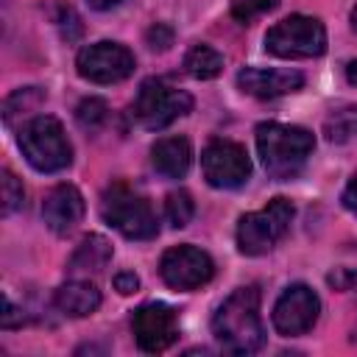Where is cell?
Listing matches in <instances>:
<instances>
[{"mask_svg": "<svg viewBox=\"0 0 357 357\" xmlns=\"http://www.w3.org/2000/svg\"><path fill=\"white\" fill-rule=\"evenodd\" d=\"M109 259H112L109 240L100 237V234H89V237L81 240V245L70 257L67 271L73 276H95V273H103V268L109 265Z\"/></svg>", "mask_w": 357, "mask_h": 357, "instance_id": "e0dca14e", "label": "cell"}, {"mask_svg": "<svg viewBox=\"0 0 357 357\" xmlns=\"http://www.w3.org/2000/svg\"><path fill=\"white\" fill-rule=\"evenodd\" d=\"M321 301L307 284H290L273 304V326L279 335H304L318 321Z\"/></svg>", "mask_w": 357, "mask_h": 357, "instance_id": "8fae6325", "label": "cell"}, {"mask_svg": "<svg viewBox=\"0 0 357 357\" xmlns=\"http://www.w3.org/2000/svg\"><path fill=\"white\" fill-rule=\"evenodd\" d=\"M114 287H117V293L128 296V293H137L139 279H137L131 271H123V273H117V276H114Z\"/></svg>", "mask_w": 357, "mask_h": 357, "instance_id": "484cf974", "label": "cell"}, {"mask_svg": "<svg viewBox=\"0 0 357 357\" xmlns=\"http://www.w3.org/2000/svg\"><path fill=\"white\" fill-rule=\"evenodd\" d=\"M134 53L117 42H95L78 50V75L92 84H117L134 73Z\"/></svg>", "mask_w": 357, "mask_h": 357, "instance_id": "ba28073f", "label": "cell"}, {"mask_svg": "<svg viewBox=\"0 0 357 357\" xmlns=\"http://www.w3.org/2000/svg\"><path fill=\"white\" fill-rule=\"evenodd\" d=\"M53 304L64 315L84 318V315H89V312H95L100 307V290L89 279H73V282H67V284H61L56 290Z\"/></svg>", "mask_w": 357, "mask_h": 357, "instance_id": "2e32d148", "label": "cell"}, {"mask_svg": "<svg viewBox=\"0 0 357 357\" xmlns=\"http://www.w3.org/2000/svg\"><path fill=\"white\" fill-rule=\"evenodd\" d=\"M92 8H98V11H106V8H114L120 0H86Z\"/></svg>", "mask_w": 357, "mask_h": 357, "instance_id": "f1b7e54d", "label": "cell"}, {"mask_svg": "<svg viewBox=\"0 0 357 357\" xmlns=\"http://www.w3.org/2000/svg\"><path fill=\"white\" fill-rule=\"evenodd\" d=\"M343 206L357 215V173L351 176V181H349L346 190H343Z\"/></svg>", "mask_w": 357, "mask_h": 357, "instance_id": "83f0119b", "label": "cell"}, {"mask_svg": "<svg viewBox=\"0 0 357 357\" xmlns=\"http://www.w3.org/2000/svg\"><path fill=\"white\" fill-rule=\"evenodd\" d=\"M351 25L357 28V6H354V11H351Z\"/></svg>", "mask_w": 357, "mask_h": 357, "instance_id": "4dcf8cb0", "label": "cell"}, {"mask_svg": "<svg viewBox=\"0 0 357 357\" xmlns=\"http://www.w3.org/2000/svg\"><path fill=\"white\" fill-rule=\"evenodd\" d=\"M3 310H6V312H3V318H0V326H3V329H11V326H17V324H22V321H25V315H22V312H20L8 298L3 301Z\"/></svg>", "mask_w": 357, "mask_h": 357, "instance_id": "4316f807", "label": "cell"}, {"mask_svg": "<svg viewBox=\"0 0 357 357\" xmlns=\"http://www.w3.org/2000/svg\"><path fill=\"white\" fill-rule=\"evenodd\" d=\"M20 151L28 159V165L36 167L39 173H56L73 162L70 139H67L61 123L50 114H39L22 126Z\"/></svg>", "mask_w": 357, "mask_h": 357, "instance_id": "277c9868", "label": "cell"}, {"mask_svg": "<svg viewBox=\"0 0 357 357\" xmlns=\"http://www.w3.org/2000/svg\"><path fill=\"white\" fill-rule=\"evenodd\" d=\"M75 120L84 128H98L106 120V103L100 98H84L78 103V109H75Z\"/></svg>", "mask_w": 357, "mask_h": 357, "instance_id": "7402d4cb", "label": "cell"}, {"mask_svg": "<svg viewBox=\"0 0 357 357\" xmlns=\"http://www.w3.org/2000/svg\"><path fill=\"white\" fill-rule=\"evenodd\" d=\"M131 329H134V337L139 343L142 351L148 354H159L165 351L176 337H178V321H176V312L167 307V304H142L139 310H134L131 315Z\"/></svg>", "mask_w": 357, "mask_h": 357, "instance_id": "7c38bea8", "label": "cell"}, {"mask_svg": "<svg viewBox=\"0 0 357 357\" xmlns=\"http://www.w3.org/2000/svg\"><path fill=\"white\" fill-rule=\"evenodd\" d=\"M100 215L112 229H117L128 240H151L159 231V223L148 198H142L123 181H114L112 187L103 190Z\"/></svg>", "mask_w": 357, "mask_h": 357, "instance_id": "3957f363", "label": "cell"}, {"mask_svg": "<svg viewBox=\"0 0 357 357\" xmlns=\"http://www.w3.org/2000/svg\"><path fill=\"white\" fill-rule=\"evenodd\" d=\"M293 220V204L287 198H273L262 209L248 212L237 223V248L248 257L268 254L287 231Z\"/></svg>", "mask_w": 357, "mask_h": 357, "instance_id": "5b68a950", "label": "cell"}, {"mask_svg": "<svg viewBox=\"0 0 357 357\" xmlns=\"http://www.w3.org/2000/svg\"><path fill=\"white\" fill-rule=\"evenodd\" d=\"M0 190H3V215H11L22 206V184L17 181V176L11 170H3V178H0Z\"/></svg>", "mask_w": 357, "mask_h": 357, "instance_id": "603a6c76", "label": "cell"}, {"mask_svg": "<svg viewBox=\"0 0 357 357\" xmlns=\"http://www.w3.org/2000/svg\"><path fill=\"white\" fill-rule=\"evenodd\" d=\"M145 42H148V47H151V50H167V47L173 45V28H170V25H165V22H156V25H151V28H148Z\"/></svg>", "mask_w": 357, "mask_h": 357, "instance_id": "d4e9b609", "label": "cell"}, {"mask_svg": "<svg viewBox=\"0 0 357 357\" xmlns=\"http://www.w3.org/2000/svg\"><path fill=\"white\" fill-rule=\"evenodd\" d=\"M42 100H45V92H42L39 86H25V89L11 92V95L6 98V103H3V120H6V123H14L20 114L33 112Z\"/></svg>", "mask_w": 357, "mask_h": 357, "instance_id": "ffe728a7", "label": "cell"}, {"mask_svg": "<svg viewBox=\"0 0 357 357\" xmlns=\"http://www.w3.org/2000/svg\"><path fill=\"white\" fill-rule=\"evenodd\" d=\"M42 218L50 231L70 234L84 218V195L73 184L53 187L42 201Z\"/></svg>", "mask_w": 357, "mask_h": 357, "instance_id": "5bb4252c", "label": "cell"}, {"mask_svg": "<svg viewBox=\"0 0 357 357\" xmlns=\"http://www.w3.org/2000/svg\"><path fill=\"white\" fill-rule=\"evenodd\" d=\"M237 86L254 98H282L298 92L304 86V75L298 70H268V67H245L237 73Z\"/></svg>", "mask_w": 357, "mask_h": 357, "instance_id": "4fadbf2b", "label": "cell"}, {"mask_svg": "<svg viewBox=\"0 0 357 357\" xmlns=\"http://www.w3.org/2000/svg\"><path fill=\"white\" fill-rule=\"evenodd\" d=\"M184 70L192 78H201V81L215 78L223 70V56L209 45H192L187 50V56H184Z\"/></svg>", "mask_w": 357, "mask_h": 357, "instance_id": "ac0fdd59", "label": "cell"}, {"mask_svg": "<svg viewBox=\"0 0 357 357\" xmlns=\"http://www.w3.org/2000/svg\"><path fill=\"white\" fill-rule=\"evenodd\" d=\"M346 78H349V81H351V84L357 86V59L346 64Z\"/></svg>", "mask_w": 357, "mask_h": 357, "instance_id": "f546056e", "label": "cell"}, {"mask_svg": "<svg viewBox=\"0 0 357 357\" xmlns=\"http://www.w3.org/2000/svg\"><path fill=\"white\" fill-rule=\"evenodd\" d=\"M315 148V137L301 126H284V123H259L257 126V151L262 159V167L273 178H293L307 156Z\"/></svg>", "mask_w": 357, "mask_h": 357, "instance_id": "7a4b0ae2", "label": "cell"}, {"mask_svg": "<svg viewBox=\"0 0 357 357\" xmlns=\"http://www.w3.org/2000/svg\"><path fill=\"white\" fill-rule=\"evenodd\" d=\"M279 6V0H231V14L240 22H248L254 14L259 11H273Z\"/></svg>", "mask_w": 357, "mask_h": 357, "instance_id": "cb8c5ba5", "label": "cell"}, {"mask_svg": "<svg viewBox=\"0 0 357 357\" xmlns=\"http://www.w3.org/2000/svg\"><path fill=\"white\" fill-rule=\"evenodd\" d=\"M265 50L282 59H312L326 50V31L321 20L293 14L268 28L265 33Z\"/></svg>", "mask_w": 357, "mask_h": 357, "instance_id": "8992f818", "label": "cell"}, {"mask_svg": "<svg viewBox=\"0 0 357 357\" xmlns=\"http://www.w3.org/2000/svg\"><path fill=\"white\" fill-rule=\"evenodd\" d=\"M190 162H192V148L187 137H162L151 148V165L165 178H181L190 170Z\"/></svg>", "mask_w": 357, "mask_h": 357, "instance_id": "9a60e30c", "label": "cell"}, {"mask_svg": "<svg viewBox=\"0 0 357 357\" xmlns=\"http://www.w3.org/2000/svg\"><path fill=\"white\" fill-rule=\"evenodd\" d=\"M159 273L173 290H195L206 284L215 273V265L206 251L195 245H173L159 259Z\"/></svg>", "mask_w": 357, "mask_h": 357, "instance_id": "30bf717a", "label": "cell"}, {"mask_svg": "<svg viewBox=\"0 0 357 357\" xmlns=\"http://www.w3.org/2000/svg\"><path fill=\"white\" fill-rule=\"evenodd\" d=\"M190 109H192V98L184 89H176L159 78L142 81L137 100H134V117L151 131L170 126L176 117L187 114Z\"/></svg>", "mask_w": 357, "mask_h": 357, "instance_id": "52a82bcc", "label": "cell"}, {"mask_svg": "<svg viewBox=\"0 0 357 357\" xmlns=\"http://www.w3.org/2000/svg\"><path fill=\"white\" fill-rule=\"evenodd\" d=\"M324 134L329 142H349L357 137V103H346V106H337L326 114L324 120Z\"/></svg>", "mask_w": 357, "mask_h": 357, "instance_id": "d6986e66", "label": "cell"}, {"mask_svg": "<svg viewBox=\"0 0 357 357\" xmlns=\"http://www.w3.org/2000/svg\"><path fill=\"white\" fill-rule=\"evenodd\" d=\"M212 335L234 354H251L265 343V326L259 318V290L254 284L237 287L212 315Z\"/></svg>", "mask_w": 357, "mask_h": 357, "instance_id": "6da1fadb", "label": "cell"}, {"mask_svg": "<svg viewBox=\"0 0 357 357\" xmlns=\"http://www.w3.org/2000/svg\"><path fill=\"white\" fill-rule=\"evenodd\" d=\"M204 178L218 190H234L248 181L251 159L240 142L231 139H212L201 153Z\"/></svg>", "mask_w": 357, "mask_h": 357, "instance_id": "9c48e42d", "label": "cell"}, {"mask_svg": "<svg viewBox=\"0 0 357 357\" xmlns=\"http://www.w3.org/2000/svg\"><path fill=\"white\" fill-rule=\"evenodd\" d=\"M192 215H195V204H192L190 192H184V190H173V192L165 198V218H167L170 226L184 229V226L192 220Z\"/></svg>", "mask_w": 357, "mask_h": 357, "instance_id": "44dd1931", "label": "cell"}]
</instances>
